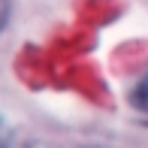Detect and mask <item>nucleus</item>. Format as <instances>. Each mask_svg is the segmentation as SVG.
<instances>
[{
  "label": "nucleus",
  "mask_w": 148,
  "mask_h": 148,
  "mask_svg": "<svg viewBox=\"0 0 148 148\" xmlns=\"http://www.w3.org/2000/svg\"><path fill=\"white\" fill-rule=\"evenodd\" d=\"M6 18H9V0H0V30L6 27Z\"/></svg>",
  "instance_id": "obj_2"
},
{
  "label": "nucleus",
  "mask_w": 148,
  "mask_h": 148,
  "mask_svg": "<svg viewBox=\"0 0 148 148\" xmlns=\"http://www.w3.org/2000/svg\"><path fill=\"white\" fill-rule=\"evenodd\" d=\"M133 106L142 109V112H148V76L136 85V88H133Z\"/></svg>",
  "instance_id": "obj_1"
},
{
  "label": "nucleus",
  "mask_w": 148,
  "mask_h": 148,
  "mask_svg": "<svg viewBox=\"0 0 148 148\" xmlns=\"http://www.w3.org/2000/svg\"><path fill=\"white\" fill-rule=\"evenodd\" d=\"M6 145H9V130H6L3 118H0V148H6Z\"/></svg>",
  "instance_id": "obj_3"
},
{
  "label": "nucleus",
  "mask_w": 148,
  "mask_h": 148,
  "mask_svg": "<svg viewBox=\"0 0 148 148\" xmlns=\"http://www.w3.org/2000/svg\"><path fill=\"white\" fill-rule=\"evenodd\" d=\"M73 148H103V145H73Z\"/></svg>",
  "instance_id": "obj_4"
}]
</instances>
